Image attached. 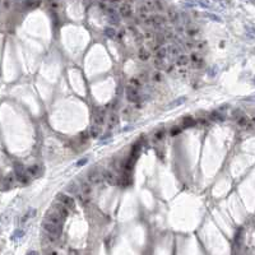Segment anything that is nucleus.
<instances>
[{
  "label": "nucleus",
  "mask_w": 255,
  "mask_h": 255,
  "mask_svg": "<svg viewBox=\"0 0 255 255\" xmlns=\"http://www.w3.org/2000/svg\"><path fill=\"white\" fill-rule=\"evenodd\" d=\"M152 78H153V81H156V82H161L162 81V75H161L160 72H154L153 75H152Z\"/></svg>",
  "instance_id": "24"
},
{
  "label": "nucleus",
  "mask_w": 255,
  "mask_h": 255,
  "mask_svg": "<svg viewBox=\"0 0 255 255\" xmlns=\"http://www.w3.org/2000/svg\"><path fill=\"white\" fill-rule=\"evenodd\" d=\"M23 235H24V231H23V230H17L16 232L13 233L12 239H13V240H16V239H19V237H22Z\"/></svg>",
  "instance_id": "22"
},
{
  "label": "nucleus",
  "mask_w": 255,
  "mask_h": 255,
  "mask_svg": "<svg viewBox=\"0 0 255 255\" xmlns=\"http://www.w3.org/2000/svg\"><path fill=\"white\" fill-rule=\"evenodd\" d=\"M179 133H181V129L180 128H174V129L171 130V135H176V134H179Z\"/></svg>",
  "instance_id": "26"
},
{
  "label": "nucleus",
  "mask_w": 255,
  "mask_h": 255,
  "mask_svg": "<svg viewBox=\"0 0 255 255\" xmlns=\"http://www.w3.org/2000/svg\"><path fill=\"white\" fill-rule=\"evenodd\" d=\"M38 171H40L38 166H32V167L28 168V174H30L31 176H36L38 174Z\"/></svg>",
  "instance_id": "20"
},
{
  "label": "nucleus",
  "mask_w": 255,
  "mask_h": 255,
  "mask_svg": "<svg viewBox=\"0 0 255 255\" xmlns=\"http://www.w3.org/2000/svg\"><path fill=\"white\" fill-rule=\"evenodd\" d=\"M42 227H44V230L47 232L48 236H52L55 239H58L61 235V227H59V226H56L51 222H48V221H44Z\"/></svg>",
  "instance_id": "1"
},
{
  "label": "nucleus",
  "mask_w": 255,
  "mask_h": 255,
  "mask_svg": "<svg viewBox=\"0 0 255 255\" xmlns=\"http://www.w3.org/2000/svg\"><path fill=\"white\" fill-rule=\"evenodd\" d=\"M212 119L217 120V121H222V120H224V115H222L221 112H213L212 114Z\"/></svg>",
  "instance_id": "19"
},
{
  "label": "nucleus",
  "mask_w": 255,
  "mask_h": 255,
  "mask_svg": "<svg viewBox=\"0 0 255 255\" xmlns=\"http://www.w3.org/2000/svg\"><path fill=\"white\" fill-rule=\"evenodd\" d=\"M126 98L129 100L130 102H135L137 100H138V97H139V95H138V91L134 88V87H131V86H128L126 87Z\"/></svg>",
  "instance_id": "6"
},
{
  "label": "nucleus",
  "mask_w": 255,
  "mask_h": 255,
  "mask_svg": "<svg viewBox=\"0 0 255 255\" xmlns=\"http://www.w3.org/2000/svg\"><path fill=\"white\" fill-rule=\"evenodd\" d=\"M254 82H255V78H254Z\"/></svg>",
  "instance_id": "30"
},
{
  "label": "nucleus",
  "mask_w": 255,
  "mask_h": 255,
  "mask_svg": "<svg viewBox=\"0 0 255 255\" xmlns=\"http://www.w3.org/2000/svg\"><path fill=\"white\" fill-rule=\"evenodd\" d=\"M102 178H103V180H105V181H107L109 184H115V182H116L115 175L112 174L111 171H103Z\"/></svg>",
  "instance_id": "9"
},
{
  "label": "nucleus",
  "mask_w": 255,
  "mask_h": 255,
  "mask_svg": "<svg viewBox=\"0 0 255 255\" xmlns=\"http://www.w3.org/2000/svg\"><path fill=\"white\" fill-rule=\"evenodd\" d=\"M130 86L134 87V88H139L142 84H140V81L138 79V78H131V79H130Z\"/></svg>",
  "instance_id": "17"
},
{
  "label": "nucleus",
  "mask_w": 255,
  "mask_h": 255,
  "mask_svg": "<svg viewBox=\"0 0 255 255\" xmlns=\"http://www.w3.org/2000/svg\"><path fill=\"white\" fill-rule=\"evenodd\" d=\"M105 34L107 37H115L116 36V31L114 30V28H111V27H106L105 28Z\"/></svg>",
  "instance_id": "15"
},
{
  "label": "nucleus",
  "mask_w": 255,
  "mask_h": 255,
  "mask_svg": "<svg viewBox=\"0 0 255 255\" xmlns=\"http://www.w3.org/2000/svg\"><path fill=\"white\" fill-rule=\"evenodd\" d=\"M93 121L97 126H101L103 125L105 123V110L102 109H97L96 112H95V116H93Z\"/></svg>",
  "instance_id": "5"
},
{
  "label": "nucleus",
  "mask_w": 255,
  "mask_h": 255,
  "mask_svg": "<svg viewBox=\"0 0 255 255\" xmlns=\"http://www.w3.org/2000/svg\"><path fill=\"white\" fill-rule=\"evenodd\" d=\"M66 189H68L69 193L73 194V195H78V191H79V188H78V185L75 182H70Z\"/></svg>",
  "instance_id": "12"
},
{
  "label": "nucleus",
  "mask_w": 255,
  "mask_h": 255,
  "mask_svg": "<svg viewBox=\"0 0 255 255\" xmlns=\"http://www.w3.org/2000/svg\"><path fill=\"white\" fill-rule=\"evenodd\" d=\"M82 195L83 196H87V198H89L91 196V194H92V185L89 182H83L82 184Z\"/></svg>",
  "instance_id": "10"
},
{
  "label": "nucleus",
  "mask_w": 255,
  "mask_h": 255,
  "mask_svg": "<svg viewBox=\"0 0 255 255\" xmlns=\"http://www.w3.org/2000/svg\"><path fill=\"white\" fill-rule=\"evenodd\" d=\"M163 134H165V130H160V131H157V133L154 134V139H157V140L162 139V138H163Z\"/></svg>",
  "instance_id": "25"
},
{
  "label": "nucleus",
  "mask_w": 255,
  "mask_h": 255,
  "mask_svg": "<svg viewBox=\"0 0 255 255\" xmlns=\"http://www.w3.org/2000/svg\"><path fill=\"white\" fill-rule=\"evenodd\" d=\"M237 125L240 126V128H244V129H249L250 128V125H253L251 123H250V120H249V117H246V116H241V117H239L237 119Z\"/></svg>",
  "instance_id": "7"
},
{
  "label": "nucleus",
  "mask_w": 255,
  "mask_h": 255,
  "mask_svg": "<svg viewBox=\"0 0 255 255\" xmlns=\"http://www.w3.org/2000/svg\"><path fill=\"white\" fill-rule=\"evenodd\" d=\"M45 221H48V222H51V223H54L56 226H59V227H61L64 218H61L54 209H48L46 212V214H45Z\"/></svg>",
  "instance_id": "2"
},
{
  "label": "nucleus",
  "mask_w": 255,
  "mask_h": 255,
  "mask_svg": "<svg viewBox=\"0 0 255 255\" xmlns=\"http://www.w3.org/2000/svg\"><path fill=\"white\" fill-rule=\"evenodd\" d=\"M168 51H167V48H160V50L156 52V59H158V60H163L166 59V56H167Z\"/></svg>",
  "instance_id": "13"
},
{
  "label": "nucleus",
  "mask_w": 255,
  "mask_h": 255,
  "mask_svg": "<svg viewBox=\"0 0 255 255\" xmlns=\"http://www.w3.org/2000/svg\"><path fill=\"white\" fill-rule=\"evenodd\" d=\"M101 178H102V175H100L97 171H91V172H88L89 184H97V182H100Z\"/></svg>",
  "instance_id": "8"
},
{
  "label": "nucleus",
  "mask_w": 255,
  "mask_h": 255,
  "mask_svg": "<svg viewBox=\"0 0 255 255\" xmlns=\"http://www.w3.org/2000/svg\"><path fill=\"white\" fill-rule=\"evenodd\" d=\"M171 54H172V55H176V56H179V54H180V50H179L178 47H174L172 50H171Z\"/></svg>",
  "instance_id": "27"
},
{
  "label": "nucleus",
  "mask_w": 255,
  "mask_h": 255,
  "mask_svg": "<svg viewBox=\"0 0 255 255\" xmlns=\"http://www.w3.org/2000/svg\"><path fill=\"white\" fill-rule=\"evenodd\" d=\"M56 198H58V202L63 203L65 207L70 208V209H74L75 207V203H74V199L70 195L68 194H64V193H59L58 195H56Z\"/></svg>",
  "instance_id": "3"
},
{
  "label": "nucleus",
  "mask_w": 255,
  "mask_h": 255,
  "mask_svg": "<svg viewBox=\"0 0 255 255\" xmlns=\"http://www.w3.org/2000/svg\"><path fill=\"white\" fill-rule=\"evenodd\" d=\"M51 209H54L56 213H58L61 218H64L65 219L68 216H69V210H68V207H65L63 203H60V202H56V203H52V207H51Z\"/></svg>",
  "instance_id": "4"
},
{
  "label": "nucleus",
  "mask_w": 255,
  "mask_h": 255,
  "mask_svg": "<svg viewBox=\"0 0 255 255\" xmlns=\"http://www.w3.org/2000/svg\"><path fill=\"white\" fill-rule=\"evenodd\" d=\"M87 162H88V157H84V158H81V160H79V161H78L77 163H75V166H77V167H82V166H84V165H86Z\"/></svg>",
  "instance_id": "23"
},
{
  "label": "nucleus",
  "mask_w": 255,
  "mask_h": 255,
  "mask_svg": "<svg viewBox=\"0 0 255 255\" xmlns=\"http://www.w3.org/2000/svg\"><path fill=\"white\" fill-rule=\"evenodd\" d=\"M188 63H189V59L186 55H179L178 58H176V65H179V66L186 65Z\"/></svg>",
  "instance_id": "11"
},
{
  "label": "nucleus",
  "mask_w": 255,
  "mask_h": 255,
  "mask_svg": "<svg viewBox=\"0 0 255 255\" xmlns=\"http://www.w3.org/2000/svg\"><path fill=\"white\" fill-rule=\"evenodd\" d=\"M28 255H37L36 251H31V253H28Z\"/></svg>",
  "instance_id": "29"
},
{
  "label": "nucleus",
  "mask_w": 255,
  "mask_h": 255,
  "mask_svg": "<svg viewBox=\"0 0 255 255\" xmlns=\"http://www.w3.org/2000/svg\"><path fill=\"white\" fill-rule=\"evenodd\" d=\"M140 78H143V79H144V78H145V79H148V75H147V73H142Z\"/></svg>",
  "instance_id": "28"
},
{
  "label": "nucleus",
  "mask_w": 255,
  "mask_h": 255,
  "mask_svg": "<svg viewBox=\"0 0 255 255\" xmlns=\"http://www.w3.org/2000/svg\"><path fill=\"white\" fill-rule=\"evenodd\" d=\"M185 102H186V97H180V98H178V100H175V101H172L171 103H170V109L178 107V106H181L182 103H185Z\"/></svg>",
  "instance_id": "14"
},
{
  "label": "nucleus",
  "mask_w": 255,
  "mask_h": 255,
  "mask_svg": "<svg viewBox=\"0 0 255 255\" xmlns=\"http://www.w3.org/2000/svg\"><path fill=\"white\" fill-rule=\"evenodd\" d=\"M98 135H100V128H98L97 125H96V128H95V125L91 128V137L92 138H97Z\"/></svg>",
  "instance_id": "16"
},
{
  "label": "nucleus",
  "mask_w": 255,
  "mask_h": 255,
  "mask_svg": "<svg viewBox=\"0 0 255 255\" xmlns=\"http://www.w3.org/2000/svg\"><path fill=\"white\" fill-rule=\"evenodd\" d=\"M204 16L210 18V19H213V20H216V22H222V19L219 18L218 16H214V14H212V13H204Z\"/></svg>",
  "instance_id": "21"
},
{
  "label": "nucleus",
  "mask_w": 255,
  "mask_h": 255,
  "mask_svg": "<svg viewBox=\"0 0 255 255\" xmlns=\"http://www.w3.org/2000/svg\"><path fill=\"white\" fill-rule=\"evenodd\" d=\"M139 58H140V60L145 61V60L149 59V52H148V51H144V50H140V52H139Z\"/></svg>",
  "instance_id": "18"
}]
</instances>
